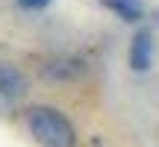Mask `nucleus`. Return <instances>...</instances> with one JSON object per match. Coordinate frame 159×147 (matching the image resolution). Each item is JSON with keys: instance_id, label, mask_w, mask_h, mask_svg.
Returning a JSON list of instances; mask_svg holds the SVG:
<instances>
[{"instance_id": "obj_1", "label": "nucleus", "mask_w": 159, "mask_h": 147, "mask_svg": "<svg viewBox=\"0 0 159 147\" xmlns=\"http://www.w3.org/2000/svg\"><path fill=\"white\" fill-rule=\"evenodd\" d=\"M27 127H30V136L41 147H74L77 144L71 121L50 106H33L27 112Z\"/></svg>"}, {"instance_id": "obj_2", "label": "nucleus", "mask_w": 159, "mask_h": 147, "mask_svg": "<svg viewBox=\"0 0 159 147\" xmlns=\"http://www.w3.org/2000/svg\"><path fill=\"white\" fill-rule=\"evenodd\" d=\"M150 62H153V41H150L148 29H142V33H136L133 41H130V68L144 74L150 68Z\"/></svg>"}, {"instance_id": "obj_3", "label": "nucleus", "mask_w": 159, "mask_h": 147, "mask_svg": "<svg viewBox=\"0 0 159 147\" xmlns=\"http://www.w3.org/2000/svg\"><path fill=\"white\" fill-rule=\"evenodd\" d=\"M27 88H30L27 77H24L15 65L0 62V94H6V97H24Z\"/></svg>"}, {"instance_id": "obj_4", "label": "nucleus", "mask_w": 159, "mask_h": 147, "mask_svg": "<svg viewBox=\"0 0 159 147\" xmlns=\"http://www.w3.org/2000/svg\"><path fill=\"white\" fill-rule=\"evenodd\" d=\"M103 6H106L109 12H115V15H121L124 21H139L142 18V9H139L133 0H100Z\"/></svg>"}, {"instance_id": "obj_5", "label": "nucleus", "mask_w": 159, "mask_h": 147, "mask_svg": "<svg viewBox=\"0 0 159 147\" xmlns=\"http://www.w3.org/2000/svg\"><path fill=\"white\" fill-rule=\"evenodd\" d=\"M18 6L27 12H39V9H47L50 6V0H18Z\"/></svg>"}]
</instances>
